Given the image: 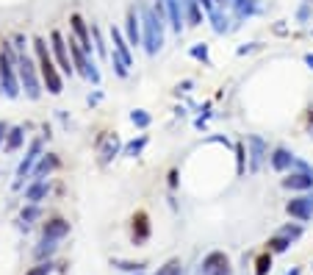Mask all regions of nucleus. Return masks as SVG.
<instances>
[{
	"mask_svg": "<svg viewBox=\"0 0 313 275\" xmlns=\"http://www.w3.org/2000/svg\"><path fill=\"white\" fill-rule=\"evenodd\" d=\"M33 50H36V64H39V75H42V84L45 89L50 92V95H61L64 92V75L61 70H58L56 58H53L50 48H47V42L42 37H33Z\"/></svg>",
	"mask_w": 313,
	"mask_h": 275,
	"instance_id": "obj_1",
	"label": "nucleus"
},
{
	"mask_svg": "<svg viewBox=\"0 0 313 275\" xmlns=\"http://www.w3.org/2000/svg\"><path fill=\"white\" fill-rule=\"evenodd\" d=\"M17 50L11 42H3L0 48V89H3L6 97H20L22 86H20V75H17Z\"/></svg>",
	"mask_w": 313,
	"mask_h": 275,
	"instance_id": "obj_2",
	"label": "nucleus"
},
{
	"mask_svg": "<svg viewBox=\"0 0 313 275\" xmlns=\"http://www.w3.org/2000/svg\"><path fill=\"white\" fill-rule=\"evenodd\" d=\"M139 17H141V45H144L147 56H155L164 48V20H158L152 6L147 3L139 6Z\"/></svg>",
	"mask_w": 313,
	"mask_h": 275,
	"instance_id": "obj_3",
	"label": "nucleus"
},
{
	"mask_svg": "<svg viewBox=\"0 0 313 275\" xmlns=\"http://www.w3.org/2000/svg\"><path fill=\"white\" fill-rule=\"evenodd\" d=\"M17 75H20V86L28 100H39L42 97V75H39V64L28 56V50L17 56Z\"/></svg>",
	"mask_w": 313,
	"mask_h": 275,
	"instance_id": "obj_4",
	"label": "nucleus"
},
{
	"mask_svg": "<svg viewBox=\"0 0 313 275\" xmlns=\"http://www.w3.org/2000/svg\"><path fill=\"white\" fill-rule=\"evenodd\" d=\"M42 153H45V139H42V136L31 139V145H28V153L22 156L20 167H17L14 189H22V184H25V178H31V173H33V167H36V161L42 159Z\"/></svg>",
	"mask_w": 313,
	"mask_h": 275,
	"instance_id": "obj_5",
	"label": "nucleus"
},
{
	"mask_svg": "<svg viewBox=\"0 0 313 275\" xmlns=\"http://www.w3.org/2000/svg\"><path fill=\"white\" fill-rule=\"evenodd\" d=\"M50 53H53V58H56L61 75H67V78H69V75L75 73V67H72V53H69V45H67V39H64L61 31H53L50 33Z\"/></svg>",
	"mask_w": 313,
	"mask_h": 275,
	"instance_id": "obj_6",
	"label": "nucleus"
},
{
	"mask_svg": "<svg viewBox=\"0 0 313 275\" xmlns=\"http://www.w3.org/2000/svg\"><path fill=\"white\" fill-rule=\"evenodd\" d=\"M247 156H250L247 169H250L252 175L261 173L263 161H269V142L263 136H258V133H250V136H247Z\"/></svg>",
	"mask_w": 313,
	"mask_h": 275,
	"instance_id": "obj_7",
	"label": "nucleus"
},
{
	"mask_svg": "<svg viewBox=\"0 0 313 275\" xmlns=\"http://www.w3.org/2000/svg\"><path fill=\"white\" fill-rule=\"evenodd\" d=\"M286 212L291 214L294 220L308 222L313 217V195H310V192H302L299 197H291V200L286 203Z\"/></svg>",
	"mask_w": 313,
	"mask_h": 275,
	"instance_id": "obj_8",
	"label": "nucleus"
},
{
	"mask_svg": "<svg viewBox=\"0 0 313 275\" xmlns=\"http://www.w3.org/2000/svg\"><path fill=\"white\" fill-rule=\"evenodd\" d=\"M200 275H230V259L222 250H214L203 259L200 264Z\"/></svg>",
	"mask_w": 313,
	"mask_h": 275,
	"instance_id": "obj_9",
	"label": "nucleus"
},
{
	"mask_svg": "<svg viewBox=\"0 0 313 275\" xmlns=\"http://www.w3.org/2000/svg\"><path fill=\"white\" fill-rule=\"evenodd\" d=\"M69 28H72V37L78 39V45L92 56L94 45H92V31H89V25H86V20L81 14H72V17H69Z\"/></svg>",
	"mask_w": 313,
	"mask_h": 275,
	"instance_id": "obj_10",
	"label": "nucleus"
},
{
	"mask_svg": "<svg viewBox=\"0 0 313 275\" xmlns=\"http://www.w3.org/2000/svg\"><path fill=\"white\" fill-rule=\"evenodd\" d=\"M125 39H128V45L131 48H139L141 45V17H139V11L136 9H128V14H125Z\"/></svg>",
	"mask_w": 313,
	"mask_h": 275,
	"instance_id": "obj_11",
	"label": "nucleus"
},
{
	"mask_svg": "<svg viewBox=\"0 0 313 275\" xmlns=\"http://www.w3.org/2000/svg\"><path fill=\"white\" fill-rule=\"evenodd\" d=\"M294 159H297V156H294L288 148H275L269 153V164H271L275 173H286V169H291L294 167Z\"/></svg>",
	"mask_w": 313,
	"mask_h": 275,
	"instance_id": "obj_12",
	"label": "nucleus"
},
{
	"mask_svg": "<svg viewBox=\"0 0 313 275\" xmlns=\"http://www.w3.org/2000/svg\"><path fill=\"white\" fill-rule=\"evenodd\" d=\"M283 189L310 192L313 189V173H291L288 178H283Z\"/></svg>",
	"mask_w": 313,
	"mask_h": 275,
	"instance_id": "obj_13",
	"label": "nucleus"
},
{
	"mask_svg": "<svg viewBox=\"0 0 313 275\" xmlns=\"http://www.w3.org/2000/svg\"><path fill=\"white\" fill-rule=\"evenodd\" d=\"M111 45H114V53L120 58H125L128 67H133V56H131V45H128L122 28H111Z\"/></svg>",
	"mask_w": 313,
	"mask_h": 275,
	"instance_id": "obj_14",
	"label": "nucleus"
},
{
	"mask_svg": "<svg viewBox=\"0 0 313 275\" xmlns=\"http://www.w3.org/2000/svg\"><path fill=\"white\" fill-rule=\"evenodd\" d=\"M167 22L172 25V31L183 33V28H186V20H183V3L180 0H167Z\"/></svg>",
	"mask_w": 313,
	"mask_h": 275,
	"instance_id": "obj_15",
	"label": "nucleus"
},
{
	"mask_svg": "<svg viewBox=\"0 0 313 275\" xmlns=\"http://www.w3.org/2000/svg\"><path fill=\"white\" fill-rule=\"evenodd\" d=\"M183 3V20H186V25L197 28L203 25V17H205V9L197 3V0H180Z\"/></svg>",
	"mask_w": 313,
	"mask_h": 275,
	"instance_id": "obj_16",
	"label": "nucleus"
},
{
	"mask_svg": "<svg viewBox=\"0 0 313 275\" xmlns=\"http://www.w3.org/2000/svg\"><path fill=\"white\" fill-rule=\"evenodd\" d=\"M56 167H58V156L56 153H42V159L36 161V167H33V173H31V181L47 178V175H50Z\"/></svg>",
	"mask_w": 313,
	"mask_h": 275,
	"instance_id": "obj_17",
	"label": "nucleus"
},
{
	"mask_svg": "<svg viewBox=\"0 0 313 275\" xmlns=\"http://www.w3.org/2000/svg\"><path fill=\"white\" fill-rule=\"evenodd\" d=\"M47 192H50V181H47V178L31 181V184L25 186V200L28 203H42L47 197Z\"/></svg>",
	"mask_w": 313,
	"mask_h": 275,
	"instance_id": "obj_18",
	"label": "nucleus"
},
{
	"mask_svg": "<svg viewBox=\"0 0 313 275\" xmlns=\"http://www.w3.org/2000/svg\"><path fill=\"white\" fill-rule=\"evenodd\" d=\"M147 236H150V217H147L144 212H136L133 214V242H147Z\"/></svg>",
	"mask_w": 313,
	"mask_h": 275,
	"instance_id": "obj_19",
	"label": "nucleus"
},
{
	"mask_svg": "<svg viewBox=\"0 0 313 275\" xmlns=\"http://www.w3.org/2000/svg\"><path fill=\"white\" fill-rule=\"evenodd\" d=\"M42 233L47 239H64L69 233V222L67 220H61V217H56V220H47L45 222V228H42Z\"/></svg>",
	"mask_w": 313,
	"mask_h": 275,
	"instance_id": "obj_20",
	"label": "nucleus"
},
{
	"mask_svg": "<svg viewBox=\"0 0 313 275\" xmlns=\"http://www.w3.org/2000/svg\"><path fill=\"white\" fill-rule=\"evenodd\" d=\"M22 142H25V128L14 125V128H9V133H6L3 150H6V153H17V150L22 148Z\"/></svg>",
	"mask_w": 313,
	"mask_h": 275,
	"instance_id": "obj_21",
	"label": "nucleus"
},
{
	"mask_svg": "<svg viewBox=\"0 0 313 275\" xmlns=\"http://www.w3.org/2000/svg\"><path fill=\"white\" fill-rule=\"evenodd\" d=\"M230 9H233L236 20H247V17L258 14V0H233Z\"/></svg>",
	"mask_w": 313,
	"mask_h": 275,
	"instance_id": "obj_22",
	"label": "nucleus"
},
{
	"mask_svg": "<svg viewBox=\"0 0 313 275\" xmlns=\"http://www.w3.org/2000/svg\"><path fill=\"white\" fill-rule=\"evenodd\" d=\"M147 142H150V136H147V133H141L139 139H131V142L122 148V156H128V159H136V156H141V150L147 148Z\"/></svg>",
	"mask_w": 313,
	"mask_h": 275,
	"instance_id": "obj_23",
	"label": "nucleus"
},
{
	"mask_svg": "<svg viewBox=\"0 0 313 275\" xmlns=\"http://www.w3.org/2000/svg\"><path fill=\"white\" fill-rule=\"evenodd\" d=\"M116 153H120V139H116V133H114V136H108V142L103 145V153H100V164H111Z\"/></svg>",
	"mask_w": 313,
	"mask_h": 275,
	"instance_id": "obj_24",
	"label": "nucleus"
},
{
	"mask_svg": "<svg viewBox=\"0 0 313 275\" xmlns=\"http://www.w3.org/2000/svg\"><path fill=\"white\" fill-rule=\"evenodd\" d=\"M208 20H211V28H214V31L219 33V37H222V33H227V31H230V25H227L230 20L222 14V9H214V11H211V14H208Z\"/></svg>",
	"mask_w": 313,
	"mask_h": 275,
	"instance_id": "obj_25",
	"label": "nucleus"
},
{
	"mask_svg": "<svg viewBox=\"0 0 313 275\" xmlns=\"http://www.w3.org/2000/svg\"><path fill=\"white\" fill-rule=\"evenodd\" d=\"M288 248H291V239H288V236H280V233H277V236H271L269 242H266V250H269V253H286Z\"/></svg>",
	"mask_w": 313,
	"mask_h": 275,
	"instance_id": "obj_26",
	"label": "nucleus"
},
{
	"mask_svg": "<svg viewBox=\"0 0 313 275\" xmlns=\"http://www.w3.org/2000/svg\"><path fill=\"white\" fill-rule=\"evenodd\" d=\"M92 45H94V50L100 53V58H108V56H111V50H108V45H105V39H103V33H100V28H92Z\"/></svg>",
	"mask_w": 313,
	"mask_h": 275,
	"instance_id": "obj_27",
	"label": "nucleus"
},
{
	"mask_svg": "<svg viewBox=\"0 0 313 275\" xmlns=\"http://www.w3.org/2000/svg\"><path fill=\"white\" fill-rule=\"evenodd\" d=\"M58 239H42V242H39V248H36V259H50V256L53 253H56V250H58Z\"/></svg>",
	"mask_w": 313,
	"mask_h": 275,
	"instance_id": "obj_28",
	"label": "nucleus"
},
{
	"mask_svg": "<svg viewBox=\"0 0 313 275\" xmlns=\"http://www.w3.org/2000/svg\"><path fill=\"white\" fill-rule=\"evenodd\" d=\"M108 61H111V67H114V73L120 75V78H128V75H131V67H128V64H125V58H120V56L114 53V50H111Z\"/></svg>",
	"mask_w": 313,
	"mask_h": 275,
	"instance_id": "obj_29",
	"label": "nucleus"
},
{
	"mask_svg": "<svg viewBox=\"0 0 313 275\" xmlns=\"http://www.w3.org/2000/svg\"><path fill=\"white\" fill-rule=\"evenodd\" d=\"M155 275H183V261L180 259H169L164 267H158Z\"/></svg>",
	"mask_w": 313,
	"mask_h": 275,
	"instance_id": "obj_30",
	"label": "nucleus"
},
{
	"mask_svg": "<svg viewBox=\"0 0 313 275\" xmlns=\"http://www.w3.org/2000/svg\"><path fill=\"white\" fill-rule=\"evenodd\" d=\"M39 217H42V209H39V203H28V206L22 209V214H20V220L25 222V225H28V222H33V220H39Z\"/></svg>",
	"mask_w": 313,
	"mask_h": 275,
	"instance_id": "obj_31",
	"label": "nucleus"
},
{
	"mask_svg": "<svg viewBox=\"0 0 313 275\" xmlns=\"http://www.w3.org/2000/svg\"><path fill=\"white\" fill-rule=\"evenodd\" d=\"M271 270V253L266 250V253H261L255 259V275H266Z\"/></svg>",
	"mask_w": 313,
	"mask_h": 275,
	"instance_id": "obj_32",
	"label": "nucleus"
},
{
	"mask_svg": "<svg viewBox=\"0 0 313 275\" xmlns=\"http://www.w3.org/2000/svg\"><path fill=\"white\" fill-rule=\"evenodd\" d=\"M150 120H152V117L147 114L144 109H136V111H131V122H133L136 128H147V125H150Z\"/></svg>",
	"mask_w": 313,
	"mask_h": 275,
	"instance_id": "obj_33",
	"label": "nucleus"
},
{
	"mask_svg": "<svg viewBox=\"0 0 313 275\" xmlns=\"http://www.w3.org/2000/svg\"><path fill=\"white\" fill-rule=\"evenodd\" d=\"M191 58H197V61H203V64H208L211 58H208V45L205 42H197L191 48Z\"/></svg>",
	"mask_w": 313,
	"mask_h": 275,
	"instance_id": "obj_34",
	"label": "nucleus"
},
{
	"mask_svg": "<svg viewBox=\"0 0 313 275\" xmlns=\"http://www.w3.org/2000/svg\"><path fill=\"white\" fill-rule=\"evenodd\" d=\"M277 233H280V236H288L291 242H297V239L302 236V225H283Z\"/></svg>",
	"mask_w": 313,
	"mask_h": 275,
	"instance_id": "obj_35",
	"label": "nucleus"
},
{
	"mask_svg": "<svg viewBox=\"0 0 313 275\" xmlns=\"http://www.w3.org/2000/svg\"><path fill=\"white\" fill-rule=\"evenodd\" d=\"M114 267H120V270H125V272H141L144 270V261H114Z\"/></svg>",
	"mask_w": 313,
	"mask_h": 275,
	"instance_id": "obj_36",
	"label": "nucleus"
},
{
	"mask_svg": "<svg viewBox=\"0 0 313 275\" xmlns=\"http://www.w3.org/2000/svg\"><path fill=\"white\" fill-rule=\"evenodd\" d=\"M50 272H53V264H50V261H42V264L31 267L25 275H50Z\"/></svg>",
	"mask_w": 313,
	"mask_h": 275,
	"instance_id": "obj_37",
	"label": "nucleus"
},
{
	"mask_svg": "<svg viewBox=\"0 0 313 275\" xmlns=\"http://www.w3.org/2000/svg\"><path fill=\"white\" fill-rule=\"evenodd\" d=\"M236 161H239V175H244V169H247V164H244V142L236 145Z\"/></svg>",
	"mask_w": 313,
	"mask_h": 275,
	"instance_id": "obj_38",
	"label": "nucleus"
},
{
	"mask_svg": "<svg viewBox=\"0 0 313 275\" xmlns=\"http://www.w3.org/2000/svg\"><path fill=\"white\" fill-rule=\"evenodd\" d=\"M11 45H14V50H17V53H25V50H28V45H25V37H22V33H17V37L11 39Z\"/></svg>",
	"mask_w": 313,
	"mask_h": 275,
	"instance_id": "obj_39",
	"label": "nucleus"
},
{
	"mask_svg": "<svg viewBox=\"0 0 313 275\" xmlns=\"http://www.w3.org/2000/svg\"><path fill=\"white\" fill-rule=\"evenodd\" d=\"M291 169H297V173H313V167L308 164V161H302V159H294V167Z\"/></svg>",
	"mask_w": 313,
	"mask_h": 275,
	"instance_id": "obj_40",
	"label": "nucleus"
},
{
	"mask_svg": "<svg viewBox=\"0 0 313 275\" xmlns=\"http://www.w3.org/2000/svg\"><path fill=\"white\" fill-rule=\"evenodd\" d=\"M308 17H310V6H308V0H305L302 9L297 11V20H299V22H308Z\"/></svg>",
	"mask_w": 313,
	"mask_h": 275,
	"instance_id": "obj_41",
	"label": "nucleus"
},
{
	"mask_svg": "<svg viewBox=\"0 0 313 275\" xmlns=\"http://www.w3.org/2000/svg\"><path fill=\"white\" fill-rule=\"evenodd\" d=\"M197 3L203 6V9L208 11V14H211V11H214V0H197Z\"/></svg>",
	"mask_w": 313,
	"mask_h": 275,
	"instance_id": "obj_42",
	"label": "nucleus"
},
{
	"mask_svg": "<svg viewBox=\"0 0 313 275\" xmlns=\"http://www.w3.org/2000/svg\"><path fill=\"white\" fill-rule=\"evenodd\" d=\"M255 48H258V42H252V45H244V48H239V56L250 53V50H255Z\"/></svg>",
	"mask_w": 313,
	"mask_h": 275,
	"instance_id": "obj_43",
	"label": "nucleus"
},
{
	"mask_svg": "<svg viewBox=\"0 0 313 275\" xmlns=\"http://www.w3.org/2000/svg\"><path fill=\"white\" fill-rule=\"evenodd\" d=\"M6 133H9V122H0V145H3Z\"/></svg>",
	"mask_w": 313,
	"mask_h": 275,
	"instance_id": "obj_44",
	"label": "nucleus"
},
{
	"mask_svg": "<svg viewBox=\"0 0 313 275\" xmlns=\"http://www.w3.org/2000/svg\"><path fill=\"white\" fill-rule=\"evenodd\" d=\"M180 92H191V81H183V84H178Z\"/></svg>",
	"mask_w": 313,
	"mask_h": 275,
	"instance_id": "obj_45",
	"label": "nucleus"
},
{
	"mask_svg": "<svg viewBox=\"0 0 313 275\" xmlns=\"http://www.w3.org/2000/svg\"><path fill=\"white\" fill-rule=\"evenodd\" d=\"M305 64H308V67L313 70V53H308V56H305Z\"/></svg>",
	"mask_w": 313,
	"mask_h": 275,
	"instance_id": "obj_46",
	"label": "nucleus"
},
{
	"mask_svg": "<svg viewBox=\"0 0 313 275\" xmlns=\"http://www.w3.org/2000/svg\"><path fill=\"white\" fill-rule=\"evenodd\" d=\"M308 117H310V136H313V109H310V114H308Z\"/></svg>",
	"mask_w": 313,
	"mask_h": 275,
	"instance_id": "obj_47",
	"label": "nucleus"
},
{
	"mask_svg": "<svg viewBox=\"0 0 313 275\" xmlns=\"http://www.w3.org/2000/svg\"><path fill=\"white\" fill-rule=\"evenodd\" d=\"M288 275H299V270H291V272H288Z\"/></svg>",
	"mask_w": 313,
	"mask_h": 275,
	"instance_id": "obj_48",
	"label": "nucleus"
},
{
	"mask_svg": "<svg viewBox=\"0 0 313 275\" xmlns=\"http://www.w3.org/2000/svg\"><path fill=\"white\" fill-rule=\"evenodd\" d=\"M0 92H3V89H0Z\"/></svg>",
	"mask_w": 313,
	"mask_h": 275,
	"instance_id": "obj_49",
	"label": "nucleus"
}]
</instances>
